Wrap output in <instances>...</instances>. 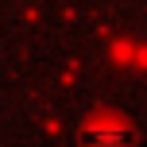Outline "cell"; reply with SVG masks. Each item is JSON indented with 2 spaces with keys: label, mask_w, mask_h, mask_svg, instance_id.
Returning <instances> with one entry per match:
<instances>
[{
  "label": "cell",
  "mask_w": 147,
  "mask_h": 147,
  "mask_svg": "<svg viewBox=\"0 0 147 147\" xmlns=\"http://www.w3.org/2000/svg\"><path fill=\"white\" fill-rule=\"evenodd\" d=\"M85 143L89 147H128V132L124 128H89Z\"/></svg>",
  "instance_id": "cell-1"
}]
</instances>
